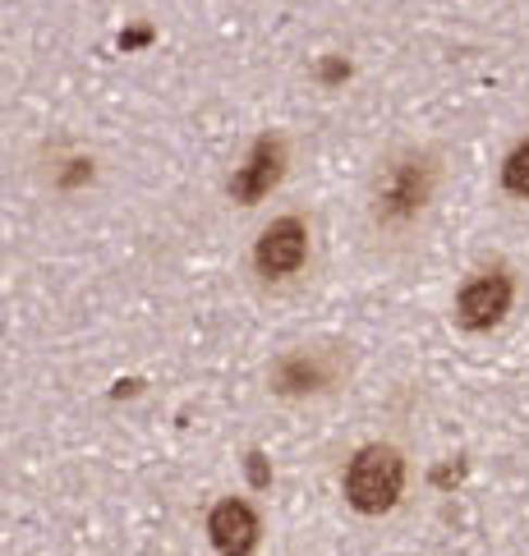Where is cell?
I'll return each instance as SVG.
<instances>
[{
	"label": "cell",
	"instance_id": "obj_8",
	"mask_svg": "<svg viewBox=\"0 0 529 556\" xmlns=\"http://www.w3.org/2000/svg\"><path fill=\"white\" fill-rule=\"evenodd\" d=\"M502 185L512 189L516 198H529V143H520L502 166Z\"/></svg>",
	"mask_w": 529,
	"mask_h": 556
},
{
	"label": "cell",
	"instance_id": "obj_3",
	"mask_svg": "<svg viewBox=\"0 0 529 556\" xmlns=\"http://www.w3.org/2000/svg\"><path fill=\"white\" fill-rule=\"evenodd\" d=\"M304 253H308V235L295 216H281L263 230L259 249H253V263H259L263 276H290L304 267Z\"/></svg>",
	"mask_w": 529,
	"mask_h": 556
},
{
	"label": "cell",
	"instance_id": "obj_1",
	"mask_svg": "<svg viewBox=\"0 0 529 556\" xmlns=\"http://www.w3.org/2000/svg\"><path fill=\"white\" fill-rule=\"evenodd\" d=\"M401 488H405V465L391 446H364L345 469V502L364 515L391 510Z\"/></svg>",
	"mask_w": 529,
	"mask_h": 556
},
{
	"label": "cell",
	"instance_id": "obj_4",
	"mask_svg": "<svg viewBox=\"0 0 529 556\" xmlns=\"http://www.w3.org/2000/svg\"><path fill=\"white\" fill-rule=\"evenodd\" d=\"M281 170H286V148L277 143V138H259L253 152H249V162L235 170V180H230L235 203H259V198H267L272 189H277Z\"/></svg>",
	"mask_w": 529,
	"mask_h": 556
},
{
	"label": "cell",
	"instance_id": "obj_2",
	"mask_svg": "<svg viewBox=\"0 0 529 556\" xmlns=\"http://www.w3.org/2000/svg\"><path fill=\"white\" fill-rule=\"evenodd\" d=\"M506 308H512V281H506L502 271L475 276V281L461 290V300H456V317H461V327H469V331L497 327L506 317Z\"/></svg>",
	"mask_w": 529,
	"mask_h": 556
},
{
	"label": "cell",
	"instance_id": "obj_7",
	"mask_svg": "<svg viewBox=\"0 0 529 556\" xmlns=\"http://www.w3.org/2000/svg\"><path fill=\"white\" fill-rule=\"evenodd\" d=\"M318 382H323V368L308 359H286L277 368V391H313Z\"/></svg>",
	"mask_w": 529,
	"mask_h": 556
},
{
	"label": "cell",
	"instance_id": "obj_5",
	"mask_svg": "<svg viewBox=\"0 0 529 556\" xmlns=\"http://www.w3.org/2000/svg\"><path fill=\"white\" fill-rule=\"evenodd\" d=\"M428 185H433V166L428 162H401L387 170L382 180V216L387 222H405L415 216L428 198Z\"/></svg>",
	"mask_w": 529,
	"mask_h": 556
},
{
	"label": "cell",
	"instance_id": "obj_6",
	"mask_svg": "<svg viewBox=\"0 0 529 556\" xmlns=\"http://www.w3.org/2000/svg\"><path fill=\"white\" fill-rule=\"evenodd\" d=\"M207 533H212V547L222 556H249L259 547V515H253V506H244V502H222L212 510Z\"/></svg>",
	"mask_w": 529,
	"mask_h": 556
}]
</instances>
